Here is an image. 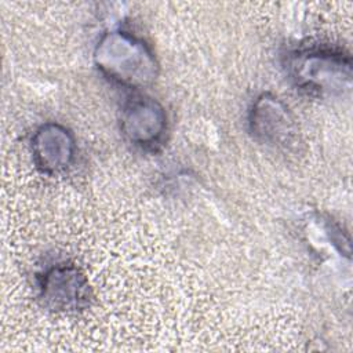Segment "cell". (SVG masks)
Here are the masks:
<instances>
[{
    "instance_id": "cell-5",
    "label": "cell",
    "mask_w": 353,
    "mask_h": 353,
    "mask_svg": "<svg viewBox=\"0 0 353 353\" xmlns=\"http://www.w3.org/2000/svg\"><path fill=\"white\" fill-rule=\"evenodd\" d=\"M30 150L33 163L40 172L57 175L72 165L76 154V141L65 125L46 123L34 131Z\"/></svg>"
},
{
    "instance_id": "cell-6",
    "label": "cell",
    "mask_w": 353,
    "mask_h": 353,
    "mask_svg": "<svg viewBox=\"0 0 353 353\" xmlns=\"http://www.w3.org/2000/svg\"><path fill=\"white\" fill-rule=\"evenodd\" d=\"M248 127L261 142L285 146L291 142L295 128L288 108L272 94H261L248 110Z\"/></svg>"
},
{
    "instance_id": "cell-2",
    "label": "cell",
    "mask_w": 353,
    "mask_h": 353,
    "mask_svg": "<svg viewBox=\"0 0 353 353\" xmlns=\"http://www.w3.org/2000/svg\"><path fill=\"white\" fill-rule=\"evenodd\" d=\"M287 69L296 87L310 94H343L352 84V58L336 48L294 51L287 59Z\"/></svg>"
},
{
    "instance_id": "cell-3",
    "label": "cell",
    "mask_w": 353,
    "mask_h": 353,
    "mask_svg": "<svg viewBox=\"0 0 353 353\" xmlns=\"http://www.w3.org/2000/svg\"><path fill=\"white\" fill-rule=\"evenodd\" d=\"M41 305L57 313H77L90 303L91 291L85 276L74 265H54L37 276Z\"/></svg>"
},
{
    "instance_id": "cell-4",
    "label": "cell",
    "mask_w": 353,
    "mask_h": 353,
    "mask_svg": "<svg viewBox=\"0 0 353 353\" xmlns=\"http://www.w3.org/2000/svg\"><path fill=\"white\" fill-rule=\"evenodd\" d=\"M120 130L134 146L156 150L163 145L167 132L165 110L152 97L132 94L121 106Z\"/></svg>"
},
{
    "instance_id": "cell-1",
    "label": "cell",
    "mask_w": 353,
    "mask_h": 353,
    "mask_svg": "<svg viewBox=\"0 0 353 353\" xmlns=\"http://www.w3.org/2000/svg\"><path fill=\"white\" fill-rule=\"evenodd\" d=\"M94 63L108 80L134 91L152 84L159 74V63L152 48L142 39L124 30L102 34L94 50Z\"/></svg>"
}]
</instances>
